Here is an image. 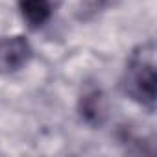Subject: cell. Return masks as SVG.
I'll list each match as a JSON object with an SVG mask.
<instances>
[{
	"instance_id": "obj_1",
	"label": "cell",
	"mask_w": 157,
	"mask_h": 157,
	"mask_svg": "<svg viewBox=\"0 0 157 157\" xmlns=\"http://www.w3.org/2000/svg\"><path fill=\"white\" fill-rule=\"evenodd\" d=\"M120 87L126 96L140 104L148 111L155 109L157 72H155V44L148 41L135 48L128 59Z\"/></svg>"
},
{
	"instance_id": "obj_2",
	"label": "cell",
	"mask_w": 157,
	"mask_h": 157,
	"mask_svg": "<svg viewBox=\"0 0 157 157\" xmlns=\"http://www.w3.org/2000/svg\"><path fill=\"white\" fill-rule=\"evenodd\" d=\"M32 46L22 35H11L0 39V70L13 72L22 68L32 59Z\"/></svg>"
},
{
	"instance_id": "obj_3",
	"label": "cell",
	"mask_w": 157,
	"mask_h": 157,
	"mask_svg": "<svg viewBox=\"0 0 157 157\" xmlns=\"http://www.w3.org/2000/svg\"><path fill=\"white\" fill-rule=\"evenodd\" d=\"M80 115L87 124L100 126L107 117V98H105V94L96 87L85 91L80 98Z\"/></svg>"
},
{
	"instance_id": "obj_4",
	"label": "cell",
	"mask_w": 157,
	"mask_h": 157,
	"mask_svg": "<svg viewBox=\"0 0 157 157\" xmlns=\"http://www.w3.org/2000/svg\"><path fill=\"white\" fill-rule=\"evenodd\" d=\"M61 0H19L21 15L33 30L44 26Z\"/></svg>"
},
{
	"instance_id": "obj_5",
	"label": "cell",
	"mask_w": 157,
	"mask_h": 157,
	"mask_svg": "<svg viewBox=\"0 0 157 157\" xmlns=\"http://www.w3.org/2000/svg\"><path fill=\"white\" fill-rule=\"evenodd\" d=\"M122 2L124 0H80V4L76 8V19L82 22H89L98 15L117 8Z\"/></svg>"
}]
</instances>
